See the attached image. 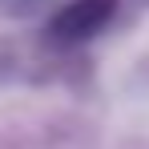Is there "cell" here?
<instances>
[{"label": "cell", "mask_w": 149, "mask_h": 149, "mask_svg": "<svg viewBox=\"0 0 149 149\" xmlns=\"http://www.w3.org/2000/svg\"><path fill=\"white\" fill-rule=\"evenodd\" d=\"M113 8H117V0H73L61 16H56V40H85V36H93L105 28V20L113 16Z\"/></svg>", "instance_id": "1"}]
</instances>
